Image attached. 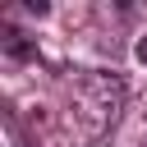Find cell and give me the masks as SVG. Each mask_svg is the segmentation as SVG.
Returning a JSON list of instances; mask_svg holds the SVG:
<instances>
[{
  "label": "cell",
  "mask_w": 147,
  "mask_h": 147,
  "mask_svg": "<svg viewBox=\"0 0 147 147\" xmlns=\"http://www.w3.org/2000/svg\"><path fill=\"white\" fill-rule=\"evenodd\" d=\"M138 60H142V64H147V37H142V41H138Z\"/></svg>",
  "instance_id": "3957f363"
},
{
  "label": "cell",
  "mask_w": 147,
  "mask_h": 147,
  "mask_svg": "<svg viewBox=\"0 0 147 147\" xmlns=\"http://www.w3.org/2000/svg\"><path fill=\"white\" fill-rule=\"evenodd\" d=\"M138 147H147V138H142V142H138Z\"/></svg>",
  "instance_id": "277c9868"
},
{
  "label": "cell",
  "mask_w": 147,
  "mask_h": 147,
  "mask_svg": "<svg viewBox=\"0 0 147 147\" xmlns=\"http://www.w3.org/2000/svg\"><path fill=\"white\" fill-rule=\"evenodd\" d=\"M5 55H9V60H37V46H32L23 32L5 28Z\"/></svg>",
  "instance_id": "7a4b0ae2"
},
{
  "label": "cell",
  "mask_w": 147,
  "mask_h": 147,
  "mask_svg": "<svg viewBox=\"0 0 147 147\" xmlns=\"http://www.w3.org/2000/svg\"><path fill=\"white\" fill-rule=\"evenodd\" d=\"M60 106H64V129L83 142L96 147L115 133L129 106V83L115 69H60Z\"/></svg>",
  "instance_id": "6da1fadb"
}]
</instances>
